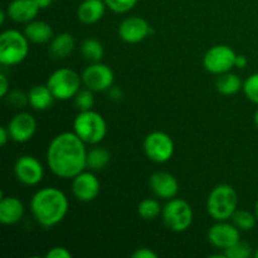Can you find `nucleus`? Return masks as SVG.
Masks as SVG:
<instances>
[{
    "instance_id": "f257e3e1",
    "label": "nucleus",
    "mask_w": 258,
    "mask_h": 258,
    "mask_svg": "<svg viewBox=\"0 0 258 258\" xmlns=\"http://www.w3.org/2000/svg\"><path fill=\"white\" fill-rule=\"evenodd\" d=\"M87 144L75 131L55 135L47 149V165L55 176L73 179L87 168Z\"/></svg>"
},
{
    "instance_id": "f03ea898",
    "label": "nucleus",
    "mask_w": 258,
    "mask_h": 258,
    "mask_svg": "<svg viewBox=\"0 0 258 258\" xmlns=\"http://www.w3.org/2000/svg\"><path fill=\"white\" fill-rule=\"evenodd\" d=\"M70 209V202L64 191L55 186H45L35 191L30 199L33 217L44 228L59 224L66 218Z\"/></svg>"
},
{
    "instance_id": "7ed1b4c3",
    "label": "nucleus",
    "mask_w": 258,
    "mask_h": 258,
    "mask_svg": "<svg viewBox=\"0 0 258 258\" xmlns=\"http://www.w3.org/2000/svg\"><path fill=\"white\" fill-rule=\"evenodd\" d=\"M238 206L236 189L229 184H218L212 189L207 199V212L213 219L228 221L232 218Z\"/></svg>"
},
{
    "instance_id": "20e7f679",
    "label": "nucleus",
    "mask_w": 258,
    "mask_h": 258,
    "mask_svg": "<svg viewBox=\"0 0 258 258\" xmlns=\"http://www.w3.org/2000/svg\"><path fill=\"white\" fill-rule=\"evenodd\" d=\"M76 135L90 145H98L107 135V123L97 111H80L73 121Z\"/></svg>"
},
{
    "instance_id": "39448f33",
    "label": "nucleus",
    "mask_w": 258,
    "mask_h": 258,
    "mask_svg": "<svg viewBox=\"0 0 258 258\" xmlns=\"http://www.w3.org/2000/svg\"><path fill=\"white\" fill-rule=\"evenodd\" d=\"M29 54V39L17 29H7L0 35V63L17 66Z\"/></svg>"
},
{
    "instance_id": "423d86ee",
    "label": "nucleus",
    "mask_w": 258,
    "mask_h": 258,
    "mask_svg": "<svg viewBox=\"0 0 258 258\" xmlns=\"http://www.w3.org/2000/svg\"><path fill=\"white\" fill-rule=\"evenodd\" d=\"M82 76L71 68H59L55 70L48 77L47 86L52 91L55 100L68 101L75 98L82 85Z\"/></svg>"
},
{
    "instance_id": "0eeeda50",
    "label": "nucleus",
    "mask_w": 258,
    "mask_h": 258,
    "mask_svg": "<svg viewBox=\"0 0 258 258\" xmlns=\"http://www.w3.org/2000/svg\"><path fill=\"white\" fill-rule=\"evenodd\" d=\"M193 209L190 204L181 198H173L163 207L161 218L166 228L180 233L190 228L193 223Z\"/></svg>"
},
{
    "instance_id": "6e6552de",
    "label": "nucleus",
    "mask_w": 258,
    "mask_h": 258,
    "mask_svg": "<svg viewBox=\"0 0 258 258\" xmlns=\"http://www.w3.org/2000/svg\"><path fill=\"white\" fill-rule=\"evenodd\" d=\"M174 151L175 145L173 139L164 131H153L144 140V153L154 163H166L173 158Z\"/></svg>"
},
{
    "instance_id": "1a4fd4ad",
    "label": "nucleus",
    "mask_w": 258,
    "mask_h": 258,
    "mask_svg": "<svg viewBox=\"0 0 258 258\" xmlns=\"http://www.w3.org/2000/svg\"><path fill=\"white\" fill-rule=\"evenodd\" d=\"M237 53L227 44H217L209 48L203 57V66L212 75H223L234 67Z\"/></svg>"
},
{
    "instance_id": "9d476101",
    "label": "nucleus",
    "mask_w": 258,
    "mask_h": 258,
    "mask_svg": "<svg viewBox=\"0 0 258 258\" xmlns=\"http://www.w3.org/2000/svg\"><path fill=\"white\" fill-rule=\"evenodd\" d=\"M82 82L85 87L93 92H105L113 86L115 75L111 67L102 62L91 63L82 73Z\"/></svg>"
},
{
    "instance_id": "9b49d317",
    "label": "nucleus",
    "mask_w": 258,
    "mask_h": 258,
    "mask_svg": "<svg viewBox=\"0 0 258 258\" xmlns=\"http://www.w3.org/2000/svg\"><path fill=\"white\" fill-rule=\"evenodd\" d=\"M14 175L18 181L27 186L38 185L44 176V168L37 158L23 155L14 164Z\"/></svg>"
},
{
    "instance_id": "f8f14e48",
    "label": "nucleus",
    "mask_w": 258,
    "mask_h": 258,
    "mask_svg": "<svg viewBox=\"0 0 258 258\" xmlns=\"http://www.w3.org/2000/svg\"><path fill=\"white\" fill-rule=\"evenodd\" d=\"M150 34H153V28L148 20L136 15L125 18L118 25V37L130 44L143 42Z\"/></svg>"
},
{
    "instance_id": "ddd939ff",
    "label": "nucleus",
    "mask_w": 258,
    "mask_h": 258,
    "mask_svg": "<svg viewBox=\"0 0 258 258\" xmlns=\"http://www.w3.org/2000/svg\"><path fill=\"white\" fill-rule=\"evenodd\" d=\"M241 239V231L233 223L218 221L209 228L208 241L218 249H227Z\"/></svg>"
},
{
    "instance_id": "4468645a",
    "label": "nucleus",
    "mask_w": 258,
    "mask_h": 258,
    "mask_svg": "<svg viewBox=\"0 0 258 258\" xmlns=\"http://www.w3.org/2000/svg\"><path fill=\"white\" fill-rule=\"evenodd\" d=\"M100 191L101 183L92 170H83L72 179V193L78 201L85 203L95 201Z\"/></svg>"
},
{
    "instance_id": "2eb2a0df",
    "label": "nucleus",
    "mask_w": 258,
    "mask_h": 258,
    "mask_svg": "<svg viewBox=\"0 0 258 258\" xmlns=\"http://www.w3.org/2000/svg\"><path fill=\"white\" fill-rule=\"evenodd\" d=\"M10 139L15 143H27L37 133V120L29 112H19L8 123Z\"/></svg>"
},
{
    "instance_id": "dca6fc26",
    "label": "nucleus",
    "mask_w": 258,
    "mask_h": 258,
    "mask_svg": "<svg viewBox=\"0 0 258 258\" xmlns=\"http://www.w3.org/2000/svg\"><path fill=\"white\" fill-rule=\"evenodd\" d=\"M149 186L158 198L170 201L179 191V183L173 174L168 171H156L150 176Z\"/></svg>"
},
{
    "instance_id": "f3484780",
    "label": "nucleus",
    "mask_w": 258,
    "mask_h": 258,
    "mask_svg": "<svg viewBox=\"0 0 258 258\" xmlns=\"http://www.w3.org/2000/svg\"><path fill=\"white\" fill-rule=\"evenodd\" d=\"M40 8L35 0H12L7 8L9 19L15 23H29L37 18Z\"/></svg>"
},
{
    "instance_id": "a211bd4d",
    "label": "nucleus",
    "mask_w": 258,
    "mask_h": 258,
    "mask_svg": "<svg viewBox=\"0 0 258 258\" xmlns=\"http://www.w3.org/2000/svg\"><path fill=\"white\" fill-rule=\"evenodd\" d=\"M24 204L17 197H2L0 199V222L4 226H13L24 217Z\"/></svg>"
},
{
    "instance_id": "6ab92c4d",
    "label": "nucleus",
    "mask_w": 258,
    "mask_h": 258,
    "mask_svg": "<svg viewBox=\"0 0 258 258\" xmlns=\"http://www.w3.org/2000/svg\"><path fill=\"white\" fill-rule=\"evenodd\" d=\"M105 0H83L77 8V18L83 24H95L100 22L106 12Z\"/></svg>"
},
{
    "instance_id": "aec40b11",
    "label": "nucleus",
    "mask_w": 258,
    "mask_h": 258,
    "mask_svg": "<svg viewBox=\"0 0 258 258\" xmlns=\"http://www.w3.org/2000/svg\"><path fill=\"white\" fill-rule=\"evenodd\" d=\"M29 106L37 111H45L54 103L55 97L52 91L45 85H35L28 92Z\"/></svg>"
},
{
    "instance_id": "412c9836",
    "label": "nucleus",
    "mask_w": 258,
    "mask_h": 258,
    "mask_svg": "<svg viewBox=\"0 0 258 258\" xmlns=\"http://www.w3.org/2000/svg\"><path fill=\"white\" fill-rule=\"evenodd\" d=\"M76 47V40L71 33H59L52 38L49 44V53L54 59H66Z\"/></svg>"
},
{
    "instance_id": "4be33fe9",
    "label": "nucleus",
    "mask_w": 258,
    "mask_h": 258,
    "mask_svg": "<svg viewBox=\"0 0 258 258\" xmlns=\"http://www.w3.org/2000/svg\"><path fill=\"white\" fill-rule=\"evenodd\" d=\"M24 34L29 39V42L37 43V44H44L52 40L53 29L49 23L43 20H32L27 23L24 29Z\"/></svg>"
},
{
    "instance_id": "5701e85b",
    "label": "nucleus",
    "mask_w": 258,
    "mask_h": 258,
    "mask_svg": "<svg viewBox=\"0 0 258 258\" xmlns=\"http://www.w3.org/2000/svg\"><path fill=\"white\" fill-rule=\"evenodd\" d=\"M217 91L223 96H233L238 93L243 88V82L241 77L236 73H232L231 71L223 75H219L216 82Z\"/></svg>"
},
{
    "instance_id": "b1692460",
    "label": "nucleus",
    "mask_w": 258,
    "mask_h": 258,
    "mask_svg": "<svg viewBox=\"0 0 258 258\" xmlns=\"http://www.w3.org/2000/svg\"><path fill=\"white\" fill-rule=\"evenodd\" d=\"M111 154L107 149L95 146L87 151V168L92 171L105 169L110 164Z\"/></svg>"
},
{
    "instance_id": "393cba45",
    "label": "nucleus",
    "mask_w": 258,
    "mask_h": 258,
    "mask_svg": "<svg viewBox=\"0 0 258 258\" xmlns=\"http://www.w3.org/2000/svg\"><path fill=\"white\" fill-rule=\"evenodd\" d=\"M81 53L87 62L97 63L102 60L103 55H105V48L100 40L95 39V38H87L82 42Z\"/></svg>"
},
{
    "instance_id": "a878e982",
    "label": "nucleus",
    "mask_w": 258,
    "mask_h": 258,
    "mask_svg": "<svg viewBox=\"0 0 258 258\" xmlns=\"http://www.w3.org/2000/svg\"><path fill=\"white\" fill-rule=\"evenodd\" d=\"M161 208L159 201L154 198H146L141 201L138 206V214L144 221H154L161 216Z\"/></svg>"
},
{
    "instance_id": "bb28decb",
    "label": "nucleus",
    "mask_w": 258,
    "mask_h": 258,
    "mask_svg": "<svg viewBox=\"0 0 258 258\" xmlns=\"http://www.w3.org/2000/svg\"><path fill=\"white\" fill-rule=\"evenodd\" d=\"M231 219L232 223L241 232H248L253 229L258 221L254 212L252 213V212L246 211V209H237Z\"/></svg>"
},
{
    "instance_id": "cd10ccee",
    "label": "nucleus",
    "mask_w": 258,
    "mask_h": 258,
    "mask_svg": "<svg viewBox=\"0 0 258 258\" xmlns=\"http://www.w3.org/2000/svg\"><path fill=\"white\" fill-rule=\"evenodd\" d=\"M75 105L80 111H88L92 110L95 106V95L93 91L86 87L85 90H80L77 95L75 96Z\"/></svg>"
},
{
    "instance_id": "c85d7f7f",
    "label": "nucleus",
    "mask_w": 258,
    "mask_h": 258,
    "mask_svg": "<svg viewBox=\"0 0 258 258\" xmlns=\"http://www.w3.org/2000/svg\"><path fill=\"white\" fill-rule=\"evenodd\" d=\"M223 252L227 258H248L252 256L251 246L247 242L241 241V239L229 248L224 249Z\"/></svg>"
},
{
    "instance_id": "c756f323",
    "label": "nucleus",
    "mask_w": 258,
    "mask_h": 258,
    "mask_svg": "<svg viewBox=\"0 0 258 258\" xmlns=\"http://www.w3.org/2000/svg\"><path fill=\"white\" fill-rule=\"evenodd\" d=\"M243 93L251 102L258 105V72L248 76L243 82Z\"/></svg>"
},
{
    "instance_id": "7c9ffc66",
    "label": "nucleus",
    "mask_w": 258,
    "mask_h": 258,
    "mask_svg": "<svg viewBox=\"0 0 258 258\" xmlns=\"http://www.w3.org/2000/svg\"><path fill=\"white\" fill-rule=\"evenodd\" d=\"M139 0H105L108 9L117 14H123V13L130 12L135 8Z\"/></svg>"
},
{
    "instance_id": "2f4dec72",
    "label": "nucleus",
    "mask_w": 258,
    "mask_h": 258,
    "mask_svg": "<svg viewBox=\"0 0 258 258\" xmlns=\"http://www.w3.org/2000/svg\"><path fill=\"white\" fill-rule=\"evenodd\" d=\"M7 101L10 106L14 108H24L25 106L29 105V100H28V93L23 92V91L14 90L10 91L7 95Z\"/></svg>"
},
{
    "instance_id": "473e14b6",
    "label": "nucleus",
    "mask_w": 258,
    "mask_h": 258,
    "mask_svg": "<svg viewBox=\"0 0 258 258\" xmlns=\"http://www.w3.org/2000/svg\"><path fill=\"white\" fill-rule=\"evenodd\" d=\"M45 257L47 258H71L72 257V253H71L67 248H64V247L57 246L50 248L49 251L45 253Z\"/></svg>"
},
{
    "instance_id": "72a5a7b5",
    "label": "nucleus",
    "mask_w": 258,
    "mask_h": 258,
    "mask_svg": "<svg viewBox=\"0 0 258 258\" xmlns=\"http://www.w3.org/2000/svg\"><path fill=\"white\" fill-rule=\"evenodd\" d=\"M134 258H158V253L154 252L153 249L146 248V247H143V248H138L133 254H131Z\"/></svg>"
},
{
    "instance_id": "f704fd0d",
    "label": "nucleus",
    "mask_w": 258,
    "mask_h": 258,
    "mask_svg": "<svg viewBox=\"0 0 258 258\" xmlns=\"http://www.w3.org/2000/svg\"><path fill=\"white\" fill-rule=\"evenodd\" d=\"M9 92V80H8V77L4 73H0V96H2L3 98H5Z\"/></svg>"
},
{
    "instance_id": "c9c22d12",
    "label": "nucleus",
    "mask_w": 258,
    "mask_h": 258,
    "mask_svg": "<svg viewBox=\"0 0 258 258\" xmlns=\"http://www.w3.org/2000/svg\"><path fill=\"white\" fill-rule=\"evenodd\" d=\"M107 92H108V96H110V98L112 101H117L118 102V101L122 100L123 92L120 90V88L116 87V86H112V87H111Z\"/></svg>"
},
{
    "instance_id": "e433bc0d",
    "label": "nucleus",
    "mask_w": 258,
    "mask_h": 258,
    "mask_svg": "<svg viewBox=\"0 0 258 258\" xmlns=\"http://www.w3.org/2000/svg\"><path fill=\"white\" fill-rule=\"evenodd\" d=\"M9 140H12V139H10L9 130H8L7 126H2V127H0V145L5 146Z\"/></svg>"
},
{
    "instance_id": "4c0bfd02",
    "label": "nucleus",
    "mask_w": 258,
    "mask_h": 258,
    "mask_svg": "<svg viewBox=\"0 0 258 258\" xmlns=\"http://www.w3.org/2000/svg\"><path fill=\"white\" fill-rule=\"evenodd\" d=\"M248 64V59H247L246 55L243 54H237L236 60H234V67L239 68V70H243V68L247 67Z\"/></svg>"
},
{
    "instance_id": "58836bf2",
    "label": "nucleus",
    "mask_w": 258,
    "mask_h": 258,
    "mask_svg": "<svg viewBox=\"0 0 258 258\" xmlns=\"http://www.w3.org/2000/svg\"><path fill=\"white\" fill-rule=\"evenodd\" d=\"M35 3H37L38 7H39L40 9H47V8L52 4L53 0H35Z\"/></svg>"
},
{
    "instance_id": "ea45409f",
    "label": "nucleus",
    "mask_w": 258,
    "mask_h": 258,
    "mask_svg": "<svg viewBox=\"0 0 258 258\" xmlns=\"http://www.w3.org/2000/svg\"><path fill=\"white\" fill-rule=\"evenodd\" d=\"M253 120H254V125H256V127L258 128V108H257L256 112H254V117H253Z\"/></svg>"
},
{
    "instance_id": "a19ab883",
    "label": "nucleus",
    "mask_w": 258,
    "mask_h": 258,
    "mask_svg": "<svg viewBox=\"0 0 258 258\" xmlns=\"http://www.w3.org/2000/svg\"><path fill=\"white\" fill-rule=\"evenodd\" d=\"M254 214H256V217H257V219H258V199H257L256 204H254Z\"/></svg>"
},
{
    "instance_id": "79ce46f5",
    "label": "nucleus",
    "mask_w": 258,
    "mask_h": 258,
    "mask_svg": "<svg viewBox=\"0 0 258 258\" xmlns=\"http://www.w3.org/2000/svg\"><path fill=\"white\" fill-rule=\"evenodd\" d=\"M253 256H254V257H256V258H258V248L256 249V251H254V252H253Z\"/></svg>"
}]
</instances>
